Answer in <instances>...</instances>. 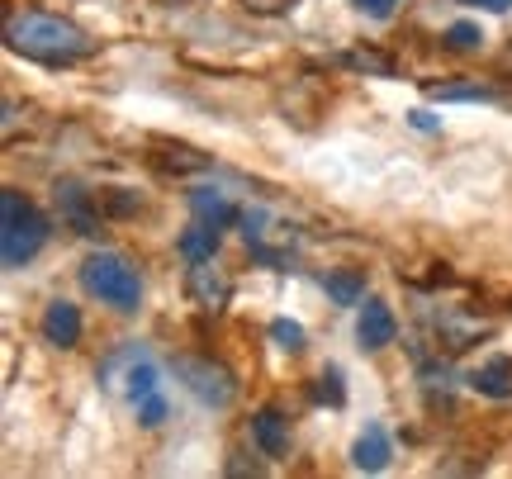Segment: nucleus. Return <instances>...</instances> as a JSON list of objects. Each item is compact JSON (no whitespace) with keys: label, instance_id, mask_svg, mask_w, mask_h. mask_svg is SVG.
<instances>
[{"label":"nucleus","instance_id":"obj_1","mask_svg":"<svg viewBox=\"0 0 512 479\" xmlns=\"http://www.w3.org/2000/svg\"><path fill=\"white\" fill-rule=\"evenodd\" d=\"M5 38L15 53L38 57V62H81L95 53V38L57 15H10Z\"/></svg>","mask_w":512,"mask_h":479},{"label":"nucleus","instance_id":"obj_2","mask_svg":"<svg viewBox=\"0 0 512 479\" xmlns=\"http://www.w3.org/2000/svg\"><path fill=\"white\" fill-rule=\"evenodd\" d=\"M43 242H48V219L19 190H5L0 195V257H5V266L15 271L24 261H34L43 252Z\"/></svg>","mask_w":512,"mask_h":479},{"label":"nucleus","instance_id":"obj_3","mask_svg":"<svg viewBox=\"0 0 512 479\" xmlns=\"http://www.w3.org/2000/svg\"><path fill=\"white\" fill-rule=\"evenodd\" d=\"M81 285H86L95 299L114 304L119 314H133L138 299H143V280H138V271H133L124 257H114V252H100V257L86 261V266H81Z\"/></svg>","mask_w":512,"mask_h":479},{"label":"nucleus","instance_id":"obj_4","mask_svg":"<svg viewBox=\"0 0 512 479\" xmlns=\"http://www.w3.org/2000/svg\"><path fill=\"white\" fill-rule=\"evenodd\" d=\"M176 375L185 380V389L209 408H228L238 399V380H233V370L219 366V361H204V356H181L176 361Z\"/></svg>","mask_w":512,"mask_h":479},{"label":"nucleus","instance_id":"obj_5","mask_svg":"<svg viewBox=\"0 0 512 479\" xmlns=\"http://www.w3.org/2000/svg\"><path fill=\"white\" fill-rule=\"evenodd\" d=\"M185 295L195 299L204 314H219L223 304H228V295H233V285H228V276H223L219 266H214V257H209V261H190V276H185Z\"/></svg>","mask_w":512,"mask_h":479},{"label":"nucleus","instance_id":"obj_6","mask_svg":"<svg viewBox=\"0 0 512 479\" xmlns=\"http://www.w3.org/2000/svg\"><path fill=\"white\" fill-rule=\"evenodd\" d=\"M356 337H361V347L366 351H384L394 337H399V323L389 314V304L380 299H366V309H361V323H356Z\"/></svg>","mask_w":512,"mask_h":479},{"label":"nucleus","instance_id":"obj_7","mask_svg":"<svg viewBox=\"0 0 512 479\" xmlns=\"http://www.w3.org/2000/svg\"><path fill=\"white\" fill-rule=\"evenodd\" d=\"M252 442L261 446V456L280 461V456L290 451V423H285V413H275V408H261V413L252 418Z\"/></svg>","mask_w":512,"mask_h":479},{"label":"nucleus","instance_id":"obj_8","mask_svg":"<svg viewBox=\"0 0 512 479\" xmlns=\"http://www.w3.org/2000/svg\"><path fill=\"white\" fill-rule=\"evenodd\" d=\"M57 209L72 219V228L81 233V238H95V233H100V219H95L91 200H86V190H81L76 181H62V185H57Z\"/></svg>","mask_w":512,"mask_h":479},{"label":"nucleus","instance_id":"obj_9","mask_svg":"<svg viewBox=\"0 0 512 479\" xmlns=\"http://www.w3.org/2000/svg\"><path fill=\"white\" fill-rule=\"evenodd\" d=\"M43 337H48L53 347H76V342H81V314H76V304H67V299L48 304V314H43Z\"/></svg>","mask_w":512,"mask_h":479},{"label":"nucleus","instance_id":"obj_10","mask_svg":"<svg viewBox=\"0 0 512 479\" xmlns=\"http://www.w3.org/2000/svg\"><path fill=\"white\" fill-rule=\"evenodd\" d=\"M351 465L366 470V475H380L384 465H389V437H384L380 423H370L366 432L356 437V446H351Z\"/></svg>","mask_w":512,"mask_h":479},{"label":"nucleus","instance_id":"obj_11","mask_svg":"<svg viewBox=\"0 0 512 479\" xmlns=\"http://www.w3.org/2000/svg\"><path fill=\"white\" fill-rule=\"evenodd\" d=\"M470 385H475L479 394H489V399H508V394H512V361H508V356L484 361L479 370H470Z\"/></svg>","mask_w":512,"mask_h":479},{"label":"nucleus","instance_id":"obj_12","mask_svg":"<svg viewBox=\"0 0 512 479\" xmlns=\"http://www.w3.org/2000/svg\"><path fill=\"white\" fill-rule=\"evenodd\" d=\"M190 209H195V219L214 223V228H228L233 219H242V214L228 200H223L219 190H190Z\"/></svg>","mask_w":512,"mask_h":479},{"label":"nucleus","instance_id":"obj_13","mask_svg":"<svg viewBox=\"0 0 512 479\" xmlns=\"http://www.w3.org/2000/svg\"><path fill=\"white\" fill-rule=\"evenodd\" d=\"M181 257L185 261H209L219 257V228L214 223H195V228H185L181 233Z\"/></svg>","mask_w":512,"mask_h":479},{"label":"nucleus","instance_id":"obj_14","mask_svg":"<svg viewBox=\"0 0 512 479\" xmlns=\"http://www.w3.org/2000/svg\"><path fill=\"white\" fill-rule=\"evenodd\" d=\"M119 385H124V394L138 404V399H147V394H157V366L143 361V356H133V366L124 370V380H119Z\"/></svg>","mask_w":512,"mask_h":479},{"label":"nucleus","instance_id":"obj_15","mask_svg":"<svg viewBox=\"0 0 512 479\" xmlns=\"http://www.w3.org/2000/svg\"><path fill=\"white\" fill-rule=\"evenodd\" d=\"M152 162L162 166V171H176V176H181V171H204V166H209V157H204V152H195V148H181V143H176V148L166 143V148L152 152Z\"/></svg>","mask_w":512,"mask_h":479},{"label":"nucleus","instance_id":"obj_16","mask_svg":"<svg viewBox=\"0 0 512 479\" xmlns=\"http://www.w3.org/2000/svg\"><path fill=\"white\" fill-rule=\"evenodd\" d=\"M323 290H328L332 304H361V299H366V280L356 276V271H332V276L323 280Z\"/></svg>","mask_w":512,"mask_h":479},{"label":"nucleus","instance_id":"obj_17","mask_svg":"<svg viewBox=\"0 0 512 479\" xmlns=\"http://www.w3.org/2000/svg\"><path fill=\"white\" fill-rule=\"evenodd\" d=\"M347 67H356V72H375V76H394V62L384 53H375V48H356V53H347Z\"/></svg>","mask_w":512,"mask_h":479},{"label":"nucleus","instance_id":"obj_18","mask_svg":"<svg viewBox=\"0 0 512 479\" xmlns=\"http://www.w3.org/2000/svg\"><path fill=\"white\" fill-rule=\"evenodd\" d=\"M313 399H318V404H332V408H342V404H347V389H342V375H337V370H323V375H318V385H313Z\"/></svg>","mask_w":512,"mask_h":479},{"label":"nucleus","instance_id":"obj_19","mask_svg":"<svg viewBox=\"0 0 512 479\" xmlns=\"http://www.w3.org/2000/svg\"><path fill=\"white\" fill-rule=\"evenodd\" d=\"M432 100H494L489 86H479V81H465V86H432Z\"/></svg>","mask_w":512,"mask_h":479},{"label":"nucleus","instance_id":"obj_20","mask_svg":"<svg viewBox=\"0 0 512 479\" xmlns=\"http://www.w3.org/2000/svg\"><path fill=\"white\" fill-rule=\"evenodd\" d=\"M446 43H451L456 53H479V48H484V34H479V24H451V29H446Z\"/></svg>","mask_w":512,"mask_h":479},{"label":"nucleus","instance_id":"obj_21","mask_svg":"<svg viewBox=\"0 0 512 479\" xmlns=\"http://www.w3.org/2000/svg\"><path fill=\"white\" fill-rule=\"evenodd\" d=\"M271 337L285 351H299V347H304V328H299V323H290V318H275V323H271Z\"/></svg>","mask_w":512,"mask_h":479},{"label":"nucleus","instance_id":"obj_22","mask_svg":"<svg viewBox=\"0 0 512 479\" xmlns=\"http://www.w3.org/2000/svg\"><path fill=\"white\" fill-rule=\"evenodd\" d=\"M138 418H143V427H157L166 418V404L157 394H147V399H138Z\"/></svg>","mask_w":512,"mask_h":479},{"label":"nucleus","instance_id":"obj_23","mask_svg":"<svg viewBox=\"0 0 512 479\" xmlns=\"http://www.w3.org/2000/svg\"><path fill=\"white\" fill-rule=\"evenodd\" d=\"M105 209H110V214H133V209H138V195H128V190H110V195H105Z\"/></svg>","mask_w":512,"mask_h":479},{"label":"nucleus","instance_id":"obj_24","mask_svg":"<svg viewBox=\"0 0 512 479\" xmlns=\"http://www.w3.org/2000/svg\"><path fill=\"white\" fill-rule=\"evenodd\" d=\"M394 5H399V0H356V10H361V15H370V19L394 15Z\"/></svg>","mask_w":512,"mask_h":479},{"label":"nucleus","instance_id":"obj_25","mask_svg":"<svg viewBox=\"0 0 512 479\" xmlns=\"http://www.w3.org/2000/svg\"><path fill=\"white\" fill-rule=\"evenodd\" d=\"M242 5H247V10H256V15H285L294 0H242Z\"/></svg>","mask_w":512,"mask_h":479},{"label":"nucleus","instance_id":"obj_26","mask_svg":"<svg viewBox=\"0 0 512 479\" xmlns=\"http://www.w3.org/2000/svg\"><path fill=\"white\" fill-rule=\"evenodd\" d=\"M465 5H479V10H494V15H503L512 0H465Z\"/></svg>","mask_w":512,"mask_h":479},{"label":"nucleus","instance_id":"obj_27","mask_svg":"<svg viewBox=\"0 0 512 479\" xmlns=\"http://www.w3.org/2000/svg\"><path fill=\"white\" fill-rule=\"evenodd\" d=\"M413 124H418V129H437V119H432L427 110H413Z\"/></svg>","mask_w":512,"mask_h":479},{"label":"nucleus","instance_id":"obj_28","mask_svg":"<svg viewBox=\"0 0 512 479\" xmlns=\"http://www.w3.org/2000/svg\"><path fill=\"white\" fill-rule=\"evenodd\" d=\"M162 5H176V0H162Z\"/></svg>","mask_w":512,"mask_h":479}]
</instances>
